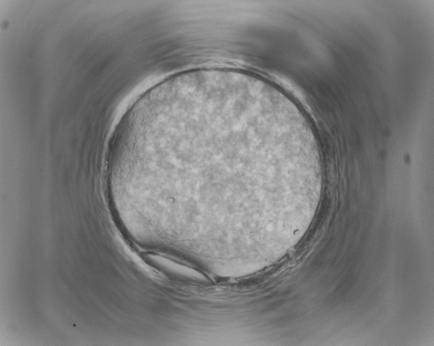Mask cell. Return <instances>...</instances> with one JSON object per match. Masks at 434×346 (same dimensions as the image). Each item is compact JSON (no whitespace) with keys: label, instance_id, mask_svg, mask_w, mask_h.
Wrapping results in <instances>:
<instances>
[{"label":"cell","instance_id":"1","mask_svg":"<svg viewBox=\"0 0 434 346\" xmlns=\"http://www.w3.org/2000/svg\"><path fill=\"white\" fill-rule=\"evenodd\" d=\"M156 148L163 171L196 168L201 179L214 173L220 183L261 190L278 156L280 134L240 106L205 103L161 113ZM186 175L166 178H174ZM184 178L183 179L189 178Z\"/></svg>","mask_w":434,"mask_h":346}]
</instances>
